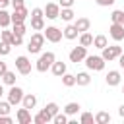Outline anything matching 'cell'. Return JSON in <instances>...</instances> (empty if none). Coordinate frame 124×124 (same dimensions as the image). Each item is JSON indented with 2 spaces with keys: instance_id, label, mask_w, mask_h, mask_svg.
Segmentation results:
<instances>
[{
  "instance_id": "603a6c76",
  "label": "cell",
  "mask_w": 124,
  "mask_h": 124,
  "mask_svg": "<svg viewBox=\"0 0 124 124\" xmlns=\"http://www.w3.org/2000/svg\"><path fill=\"white\" fill-rule=\"evenodd\" d=\"M93 118H95V122H97V124H108V122H110V114H108V112H105V110L97 112Z\"/></svg>"
},
{
  "instance_id": "74e56055",
  "label": "cell",
  "mask_w": 124,
  "mask_h": 124,
  "mask_svg": "<svg viewBox=\"0 0 124 124\" xmlns=\"http://www.w3.org/2000/svg\"><path fill=\"white\" fill-rule=\"evenodd\" d=\"M0 37H2V41H4V43H10V39H12V31H8V29L4 27V31L0 33Z\"/></svg>"
},
{
  "instance_id": "f35d334b",
  "label": "cell",
  "mask_w": 124,
  "mask_h": 124,
  "mask_svg": "<svg viewBox=\"0 0 124 124\" xmlns=\"http://www.w3.org/2000/svg\"><path fill=\"white\" fill-rule=\"evenodd\" d=\"M58 6L60 8H72L74 6V0H58Z\"/></svg>"
},
{
  "instance_id": "4fadbf2b",
  "label": "cell",
  "mask_w": 124,
  "mask_h": 124,
  "mask_svg": "<svg viewBox=\"0 0 124 124\" xmlns=\"http://www.w3.org/2000/svg\"><path fill=\"white\" fill-rule=\"evenodd\" d=\"M16 118H17V122H19V124H31V120H33V118H31V112H29V108H25V107L17 110Z\"/></svg>"
},
{
  "instance_id": "b9f144b4",
  "label": "cell",
  "mask_w": 124,
  "mask_h": 124,
  "mask_svg": "<svg viewBox=\"0 0 124 124\" xmlns=\"http://www.w3.org/2000/svg\"><path fill=\"white\" fill-rule=\"evenodd\" d=\"M6 70H8V64H6V62H2V60H0V78H2V76H4V72H6Z\"/></svg>"
},
{
  "instance_id": "ab89813d",
  "label": "cell",
  "mask_w": 124,
  "mask_h": 124,
  "mask_svg": "<svg viewBox=\"0 0 124 124\" xmlns=\"http://www.w3.org/2000/svg\"><path fill=\"white\" fill-rule=\"evenodd\" d=\"M14 120L8 116V114H0V124H12Z\"/></svg>"
},
{
  "instance_id": "7dc6e473",
  "label": "cell",
  "mask_w": 124,
  "mask_h": 124,
  "mask_svg": "<svg viewBox=\"0 0 124 124\" xmlns=\"http://www.w3.org/2000/svg\"><path fill=\"white\" fill-rule=\"evenodd\" d=\"M2 95H4V87L0 85V99H2Z\"/></svg>"
},
{
  "instance_id": "7c38bea8",
  "label": "cell",
  "mask_w": 124,
  "mask_h": 124,
  "mask_svg": "<svg viewBox=\"0 0 124 124\" xmlns=\"http://www.w3.org/2000/svg\"><path fill=\"white\" fill-rule=\"evenodd\" d=\"M105 79H107V83H108L110 87H116V85L120 83L122 76H120V72H118V70H110V72L105 76Z\"/></svg>"
},
{
  "instance_id": "4316f807",
  "label": "cell",
  "mask_w": 124,
  "mask_h": 124,
  "mask_svg": "<svg viewBox=\"0 0 124 124\" xmlns=\"http://www.w3.org/2000/svg\"><path fill=\"white\" fill-rule=\"evenodd\" d=\"M2 79H4V83H6V85H16V72L6 70V72H4V76H2Z\"/></svg>"
},
{
  "instance_id": "ac0fdd59",
  "label": "cell",
  "mask_w": 124,
  "mask_h": 124,
  "mask_svg": "<svg viewBox=\"0 0 124 124\" xmlns=\"http://www.w3.org/2000/svg\"><path fill=\"white\" fill-rule=\"evenodd\" d=\"M89 83H91V76H89L87 72H79V74L76 76V85L85 87V85H89Z\"/></svg>"
},
{
  "instance_id": "484cf974",
  "label": "cell",
  "mask_w": 124,
  "mask_h": 124,
  "mask_svg": "<svg viewBox=\"0 0 124 124\" xmlns=\"http://www.w3.org/2000/svg\"><path fill=\"white\" fill-rule=\"evenodd\" d=\"M107 45H108V41H107L105 35H97V37H93V46H97V48H105Z\"/></svg>"
},
{
  "instance_id": "83f0119b",
  "label": "cell",
  "mask_w": 124,
  "mask_h": 124,
  "mask_svg": "<svg viewBox=\"0 0 124 124\" xmlns=\"http://www.w3.org/2000/svg\"><path fill=\"white\" fill-rule=\"evenodd\" d=\"M31 27L35 31H43L45 29V19L43 17H31Z\"/></svg>"
},
{
  "instance_id": "ee69618b",
  "label": "cell",
  "mask_w": 124,
  "mask_h": 124,
  "mask_svg": "<svg viewBox=\"0 0 124 124\" xmlns=\"http://www.w3.org/2000/svg\"><path fill=\"white\" fill-rule=\"evenodd\" d=\"M118 64H120V68H124V52L118 56Z\"/></svg>"
},
{
  "instance_id": "e575fe53",
  "label": "cell",
  "mask_w": 124,
  "mask_h": 124,
  "mask_svg": "<svg viewBox=\"0 0 124 124\" xmlns=\"http://www.w3.org/2000/svg\"><path fill=\"white\" fill-rule=\"evenodd\" d=\"M45 108H46V112H48L50 116H54V114L58 112V108H60V107H58L56 103H46V107H45Z\"/></svg>"
},
{
  "instance_id": "52a82bcc",
  "label": "cell",
  "mask_w": 124,
  "mask_h": 124,
  "mask_svg": "<svg viewBox=\"0 0 124 124\" xmlns=\"http://www.w3.org/2000/svg\"><path fill=\"white\" fill-rule=\"evenodd\" d=\"M43 31H45V33H43L45 39L50 41V43H58V41H62V37H64L62 31H60L58 27H54V25H50V27H46V29H43Z\"/></svg>"
},
{
  "instance_id": "f6af8a7d",
  "label": "cell",
  "mask_w": 124,
  "mask_h": 124,
  "mask_svg": "<svg viewBox=\"0 0 124 124\" xmlns=\"http://www.w3.org/2000/svg\"><path fill=\"white\" fill-rule=\"evenodd\" d=\"M10 2H12V0H0V8H6Z\"/></svg>"
},
{
  "instance_id": "836d02e7",
  "label": "cell",
  "mask_w": 124,
  "mask_h": 124,
  "mask_svg": "<svg viewBox=\"0 0 124 124\" xmlns=\"http://www.w3.org/2000/svg\"><path fill=\"white\" fill-rule=\"evenodd\" d=\"M10 110H12V105L8 101H2L0 99V114H10Z\"/></svg>"
},
{
  "instance_id": "30bf717a",
  "label": "cell",
  "mask_w": 124,
  "mask_h": 124,
  "mask_svg": "<svg viewBox=\"0 0 124 124\" xmlns=\"http://www.w3.org/2000/svg\"><path fill=\"white\" fill-rule=\"evenodd\" d=\"M45 16H46V19H56L58 16H60V6L58 4H54V2H48L46 6H45Z\"/></svg>"
},
{
  "instance_id": "6da1fadb",
  "label": "cell",
  "mask_w": 124,
  "mask_h": 124,
  "mask_svg": "<svg viewBox=\"0 0 124 124\" xmlns=\"http://www.w3.org/2000/svg\"><path fill=\"white\" fill-rule=\"evenodd\" d=\"M54 60H56V56H54V52H52V50H46V52H43V54L39 56L37 64H35L37 72H46V70L52 66V62H54Z\"/></svg>"
},
{
  "instance_id": "bcb514c9",
  "label": "cell",
  "mask_w": 124,
  "mask_h": 124,
  "mask_svg": "<svg viewBox=\"0 0 124 124\" xmlns=\"http://www.w3.org/2000/svg\"><path fill=\"white\" fill-rule=\"evenodd\" d=\"M118 114L124 118V105H120V108H118Z\"/></svg>"
},
{
  "instance_id": "5b68a950",
  "label": "cell",
  "mask_w": 124,
  "mask_h": 124,
  "mask_svg": "<svg viewBox=\"0 0 124 124\" xmlns=\"http://www.w3.org/2000/svg\"><path fill=\"white\" fill-rule=\"evenodd\" d=\"M23 89L17 87V85H10V91H8V103L10 105H19L21 99H23Z\"/></svg>"
},
{
  "instance_id": "3957f363",
  "label": "cell",
  "mask_w": 124,
  "mask_h": 124,
  "mask_svg": "<svg viewBox=\"0 0 124 124\" xmlns=\"http://www.w3.org/2000/svg\"><path fill=\"white\" fill-rule=\"evenodd\" d=\"M101 50H103V54H101V56H103V60H105V62L116 60V58L122 54V46H118V45H112V46H108V45H107V46H105V48H101Z\"/></svg>"
},
{
  "instance_id": "2e32d148",
  "label": "cell",
  "mask_w": 124,
  "mask_h": 124,
  "mask_svg": "<svg viewBox=\"0 0 124 124\" xmlns=\"http://www.w3.org/2000/svg\"><path fill=\"white\" fill-rule=\"evenodd\" d=\"M50 70H52V74L56 76V78H62L64 74H66V64L64 62H52V66H50Z\"/></svg>"
},
{
  "instance_id": "44dd1931",
  "label": "cell",
  "mask_w": 124,
  "mask_h": 124,
  "mask_svg": "<svg viewBox=\"0 0 124 124\" xmlns=\"http://www.w3.org/2000/svg\"><path fill=\"white\" fill-rule=\"evenodd\" d=\"M58 17H62L64 21H72V19L76 17V14H74L72 8H60V16H58Z\"/></svg>"
},
{
  "instance_id": "60d3db41",
  "label": "cell",
  "mask_w": 124,
  "mask_h": 124,
  "mask_svg": "<svg viewBox=\"0 0 124 124\" xmlns=\"http://www.w3.org/2000/svg\"><path fill=\"white\" fill-rule=\"evenodd\" d=\"M99 6H112L114 4V0H95Z\"/></svg>"
},
{
  "instance_id": "d6a6232c",
  "label": "cell",
  "mask_w": 124,
  "mask_h": 124,
  "mask_svg": "<svg viewBox=\"0 0 124 124\" xmlns=\"http://www.w3.org/2000/svg\"><path fill=\"white\" fill-rule=\"evenodd\" d=\"M10 50H12V45H10V43H4V41H0V56H6V54H10Z\"/></svg>"
},
{
  "instance_id": "f1b7e54d",
  "label": "cell",
  "mask_w": 124,
  "mask_h": 124,
  "mask_svg": "<svg viewBox=\"0 0 124 124\" xmlns=\"http://www.w3.org/2000/svg\"><path fill=\"white\" fill-rule=\"evenodd\" d=\"M62 85H66V87H72V85H76V76L66 72V74L62 76Z\"/></svg>"
},
{
  "instance_id": "5bb4252c",
  "label": "cell",
  "mask_w": 124,
  "mask_h": 124,
  "mask_svg": "<svg viewBox=\"0 0 124 124\" xmlns=\"http://www.w3.org/2000/svg\"><path fill=\"white\" fill-rule=\"evenodd\" d=\"M50 120H52V116L46 112V108L39 110V112L33 116V122H37V124H46V122H50Z\"/></svg>"
},
{
  "instance_id": "9c48e42d",
  "label": "cell",
  "mask_w": 124,
  "mask_h": 124,
  "mask_svg": "<svg viewBox=\"0 0 124 124\" xmlns=\"http://www.w3.org/2000/svg\"><path fill=\"white\" fill-rule=\"evenodd\" d=\"M27 16H29V12H27L25 6H21V8H14V14H10L12 23H23V21L27 19Z\"/></svg>"
},
{
  "instance_id": "e0dca14e",
  "label": "cell",
  "mask_w": 124,
  "mask_h": 124,
  "mask_svg": "<svg viewBox=\"0 0 124 124\" xmlns=\"http://www.w3.org/2000/svg\"><path fill=\"white\" fill-rule=\"evenodd\" d=\"M21 105L25 107V108H35V105H37V97L33 95V93H27V95H23V99H21Z\"/></svg>"
},
{
  "instance_id": "8992f818",
  "label": "cell",
  "mask_w": 124,
  "mask_h": 124,
  "mask_svg": "<svg viewBox=\"0 0 124 124\" xmlns=\"http://www.w3.org/2000/svg\"><path fill=\"white\" fill-rule=\"evenodd\" d=\"M16 70L21 74V76H29L31 74V62L27 56H17L16 58Z\"/></svg>"
},
{
  "instance_id": "ffe728a7",
  "label": "cell",
  "mask_w": 124,
  "mask_h": 124,
  "mask_svg": "<svg viewBox=\"0 0 124 124\" xmlns=\"http://www.w3.org/2000/svg\"><path fill=\"white\" fill-rule=\"evenodd\" d=\"M79 45H81V46H91V45H93V35L87 33V31L79 33Z\"/></svg>"
},
{
  "instance_id": "f546056e",
  "label": "cell",
  "mask_w": 124,
  "mask_h": 124,
  "mask_svg": "<svg viewBox=\"0 0 124 124\" xmlns=\"http://www.w3.org/2000/svg\"><path fill=\"white\" fill-rule=\"evenodd\" d=\"M52 122L54 124H68V114L62 110V112H56L54 116H52Z\"/></svg>"
},
{
  "instance_id": "cb8c5ba5",
  "label": "cell",
  "mask_w": 124,
  "mask_h": 124,
  "mask_svg": "<svg viewBox=\"0 0 124 124\" xmlns=\"http://www.w3.org/2000/svg\"><path fill=\"white\" fill-rule=\"evenodd\" d=\"M12 23V17H10V14L4 10V8H0V27L4 29V27H8Z\"/></svg>"
},
{
  "instance_id": "1f68e13d",
  "label": "cell",
  "mask_w": 124,
  "mask_h": 124,
  "mask_svg": "<svg viewBox=\"0 0 124 124\" xmlns=\"http://www.w3.org/2000/svg\"><path fill=\"white\" fill-rule=\"evenodd\" d=\"M23 43V35H17V33H12V39H10V45L12 46H19Z\"/></svg>"
},
{
  "instance_id": "7bdbcfd3",
  "label": "cell",
  "mask_w": 124,
  "mask_h": 124,
  "mask_svg": "<svg viewBox=\"0 0 124 124\" xmlns=\"http://www.w3.org/2000/svg\"><path fill=\"white\" fill-rule=\"evenodd\" d=\"M10 4H12L14 8H21V6H23V0H12Z\"/></svg>"
},
{
  "instance_id": "277c9868",
  "label": "cell",
  "mask_w": 124,
  "mask_h": 124,
  "mask_svg": "<svg viewBox=\"0 0 124 124\" xmlns=\"http://www.w3.org/2000/svg\"><path fill=\"white\" fill-rule=\"evenodd\" d=\"M85 66H87L89 70L101 72V70L105 68V60H103V56H95V54H91V56H85Z\"/></svg>"
},
{
  "instance_id": "9a60e30c",
  "label": "cell",
  "mask_w": 124,
  "mask_h": 124,
  "mask_svg": "<svg viewBox=\"0 0 124 124\" xmlns=\"http://www.w3.org/2000/svg\"><path fill=\"white\" fill-rule=\"evenodd\" d=\"M74 25H76V29H78L79 33H83V31H89V27H91V21H89L87 17H78Z\"/></svg>"
},
{
  "instance_id": "c3c4849f",
  "label": "cell",
  "mask_w": 124,
  "mask_h": 124,
  "mask_svg": "<svg viewBox=\"0 0 124 124\" xmlns=\"http://www.w3.org/2000/svg\"><path fill=\"white\" fill-rule=\"evenodd\" d=\"M122 93H124V85H122Z\"/></svg>"
},
{
  "instance_id": "8fae6325",
  "label": "cell",
  "mask_w": 124,
  "mask_h": 124,
  "mask_svg": "<svg viewBox=\"0 0 124 124\" xmlns=\"http://www.w3.org/2000/svg\"><path fill=\"white\" fill-rule=\"evenodd\" d=\"M108 33H110V37H112L114 41H122V39H124V25H120V23H112L110 29H108Z\"/></svg>"
},
{
  "instance_id": "4dcf8cb0",
  "label": "cell",
  "mask_w": 124,
  "mask_h": 124,
  "mask_svg": "<svg viewBox=\"0 0 124 124\" xmlns=\"http://www.w3.org/2000/svg\"><path fill=\"white\" fill-rule=\"evenodd\" d=\"M79 122H81V124H93V122H95V118H93V114H91V112H81Z\"/></svg>"
},
{
  "instance_id": "d590c367",
  "label": "cell",
  "mask_w": 124,
  "mask_h": 124,
  "mask_svg": "<svg viewBox=\"0 0 124 124\" xmlns=\"http://www.w3.org/2000/svg\"><path fill=\"white\" fill-rule=\"evenodd\" d=\"M25 25L23 23H14V29H12V33H17V35H25Z\"/></svg>"
},
{
  "instance_id": "8d00e7d4",
  "label": "cell",
  "mask_w": 124,
  "mask_h": 124,
  "mask_svg": "<svg viewBox=\"0 0 124 124\" xmlns=\"http://www.w3.org/2000/svg\"><path fill=\"white\" fill-rule=\"evenodd\" d=\"M31 17H45L43 8H33V10H31Z\"/></svg>"
},
{
  "instance_id": "d4e9b609",
  "label": "cell",
  "mask_w": 124,
  "mask_h": 124,
  "mask_svg": "<svg viewBox=\"0 0 124 124\" xmlns=\"http://www.w3.org/2000/svg\"><path fill=\"white\" fill-rule=\"evenodd\" d=\"M110 19H112V23L124 25V10H114V12L110 14Z\"/></svg>"
},
{
  "instance_id": "d6986e66",
  "label": "cell",
  "mask_w": 124,
  "mask_h": 124,
  "mask_svg": "<svg viewBox=\"0 0 124 124\" xmlns=\"http://www.w3.org/2000/svg\"><path fill=\"white\" fill-rule=\"evenodd\" d=\"M62 35L66 37V39H70V41H74L78 35H79V31L76 29V25H66L64 27V31H62Z\"/></svg>"
},
{
  "instance_id": "7a4b0ae2",
  "label": "cell",
  "mask_w": 124,
  "mask_h": 124,
  "mask_svg": "<svg viewBox=\"0 0 124 124\" xmlns=\"http://www.w3.org/2000/svg\"><path fill=\"white\" fill-rule=\"evenodd\" d=\"M45 35L43 33H33L31 35V39H29V43H27V50L31 52V54H39L41 52V48H43V45H45Z\"/></svg>"
},
{
  "instance_id": "ba28073f",
  "label": "cell",
  "mask_w": 124,
  "mask_h": 124,
  "mask_svg": "<svg viewBox=\"0 0 124 124\" xmlns=\"http://www.w3.org/2000/svg\"><path fill=\"white\" fill-rule=\"evenodd\" d=\"M85 56H87V46H81L79 45V46H74L70 50V62H74V64L85 60Z\"/></svg>"
},
{
  "instance_id": "7402d4cb",
  "label": "cell",
  "mask_w": 124,
  "mask_h": 124,
  "mask_svg": "<svg viewBox=\"0 0 124 124\" xmlns=\"http://www.w3.org/2000/svg\"><path fill=\"white\" fill-rule=\"evenodd\" d=\"M79 108H81V107H79V103H68V105L64 107V112H66L68 116H74V114H78V112H79Z\"/></svg>"
}]
</instances>
